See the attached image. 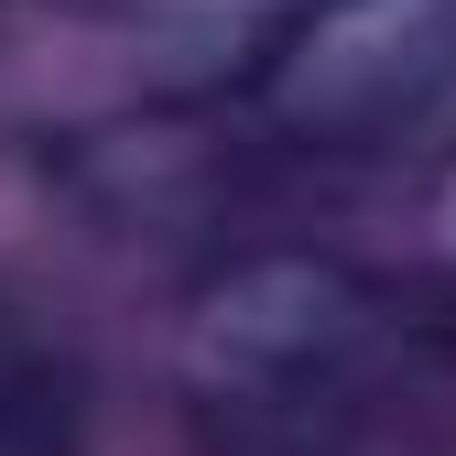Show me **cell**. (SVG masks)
Masks as SVG:
<instances>
[{"label":"cell","mask_w":456,"mask_h":456,"mask_svg":"<svg viewBox=\"0 0 456 456\" xmlns=\"http://www.w3.org/2000/svg\"><path fill=\"white\" fill-rule=\"evenodd\" d=\"M207 456H456V315L348 261H240L185 326Z\"/></svg>","instance_id":"obj_1"},{"label":"cell","mask_w":456,"mask_h":456,"mask_svg":"<svg viewBox=\"0 0 456 456\" xmlns=\"http://www.w3.org/2000/svg\"><path fill=\"white\" fill-rule=\"evenodd\" d=\"M261 98L294 152H456V0H294Z\"/></svg>","instance_id":"obj_2"},{"label":"cell","mask_w":456,"mask_h":456,"mask_svg":"<svg viewBox=\"0 0 456 456\" xmlns=\"http://www.w3.org/2000/svg\"><path fill=\"white\" fill-rule=\"evenodd\" d=\"M0 456H87V380L12 282H0Z\"/></svg>","instance_id":"obj_3"}]
</instances>
